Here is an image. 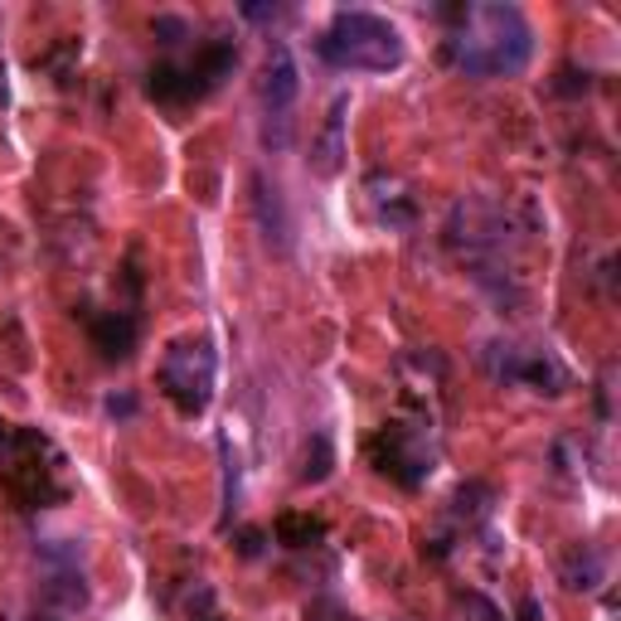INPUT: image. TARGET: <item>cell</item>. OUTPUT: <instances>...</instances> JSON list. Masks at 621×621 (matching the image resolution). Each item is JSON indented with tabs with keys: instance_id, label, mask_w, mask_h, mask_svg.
<instances>
[{
	"instance_id": "7",
	"label": "cell",
	"mask_w": 621,
	"mask_h": 621,
	"mask_svg": "<svg viewBox=\"0 0 621 621\" xmlns=\"http://www.w3.org/2000/svg\"><path fill=\"white\" fill-rule=\"evenodd\" d=\"M146 93L166 107H185V103H199L209 87L189 63H156V69L146 73Z\"/></svg>"
},
{
	"instance_id": "26",
	"label": "cell",
	"mask_w": 621,
	"mask_h": 621,
	"mask_svg": "<svg viewBox=\"0 0 621 621\" xmlns=\"http://www.w3.org/2000/svg\"><path fill=\"white\" fill-rule=\"evenodd\" d=\"M30 621H54V617H30Z\"/></svg>"
},
{
	"instance_id": "8",
	"label": "cell",
	"mask_w": 621,
	"mask_h": 621,
	"mask_svg": "<svg viewBox=\"0 0 621 621\" xmlns=\"http://www.w3.org/2000/svg\"><path fill=\"white\" fill-rule=\"evenodd\" d=\"M297 59H291V49L287 44H272L268 49V63H262V83H258V93H262V107L268 112H287L291 103H297Z\"/></svg>"
},
{
	"instance_id": "13",
	"label": "cell",
	"mask_w": 621,
	"mask_h": 621,
	"mask_svg": "<svg viewBox=\"0 0 621 621\" xmlns=\"http://www.w3.org/2000/svg\"><path fill=\"white\" fill-rule=\"evenodd\" d=\"M563 582H568V588H598V582H602V559H598L592 549L568 553V563H563Z\"/></svg>"
},
{
	"instance_id": "1",
	"label": "cell",
	"mask_w": 621,
	"mask_h": 621,
	"mask_svg": "<svg viewBox=\"0 0 621 621\" xmlns=\"http://www.w3.org/2000/svg\"><path fill=\"white\" fill-rule=\"evenodd\" d=\"M447 20L456 24L447 54L462 73H472V79H515V73H525L529 54H535V30L515 6H462L447 10Z\"/></svg>"
},
{
	"instance_id": "10",
	"label": "cell",
	"mask_w": 621,
	"mask_h": 621,
	"mask_svg": "<svg viewBox=\"0 0 621 621\" xmlns=\"http://www.w3.org/2000/svg\"><path fill=\"white\" fill-rule=\"evenodd\" d=\"M87 335H93V345L103 350V360H126V354L136 350L142 321H136L132 311H103V315H93Z\"/></svg>"
},
{
	"instance_id": "17",
	"label": "cell",
	"mask_w": 621,
	"mask_h": 621,
	"mask_svg": "<svg viewBox=\"0 0 621 621\" xmlns=\"http://www.w3.org/2000/svg\"><path fill=\"white\" fill-rule=\"evenodd\" d=\"M307 621H360V617H350L340 602H331V598H315L311 607H307Z\"/></svg>"
},
{
	"instance_id": "5",
	"label": "cell",
	"mask_w": 621,
	"mask_h": 621,
	"mask_svg": "<svg viewBox=\"0 0 621 621\" xmlns=\"http://www.w3.org/2000/svg\"><path fill=\"white\" fill-rule=\"evenodd\" d=\"M370 462L379 466L384 476H394L399 486H423L427 472H433V452H427V437L417 427H403V423H389L379 427L374 442H370Z\"/></svg>"
},
{
	"instance_id": "18",
	"label": "cell",
	"mask_w": 621,
	"mask_h": 621,
	"mask_svg": "<svg viewBox=\"0 0 621 621\" xmlns=\"http://www.w3.org/2000/svg\"><path fill=\"white\" fill-rule=\"evenodd\" d=\"M73 59H79V44H73V40H63V44L54 49V54H49V59H44V69H54V73H59V79H69V69H73Z\"/></svg>"
},
{
	"instance_id": "3",
	"label": "cell",
	"mask_w": 621,
	"mask_h": 621,
	"mask_svg": "<svg viewBox=\"0 0 621 621\" xmlns=\"http://www.w3.org/2000/svg\"><path fill=\"white\" fill-rule=\"evenodd\" d=\"M0 476H6L10 496L20 505H30V510H40L49 500H63V486H59V472L49 462H54V447L34 433V427H20V433H10L6 452H0Z\"/></svg>"
},
{
	"instance_id": "15",
	"label": "cell",
	"mask_w": 621,
	"mask_h": 621,
	"mask_svg": "<svg viewBox=\"0 0 621 621\" xmlns=\"http://www.w3.org/2000/svg\"><path fill=\"white\" fill-rule=\"evenodd\" d=\"M311 447H315V456L307 452L301 480H325V476H331V442H325V437H311Z\"/></svg>"
},
{
	"instance_id": "6",
	"label": "cell",
	"mask_w": 621,
	"mask_h": 621,
	"mask_svg": "<svg viewBox=\"0 0 621 621\" xmlns=\"http://www.w3.org/2000/svg\"><path fill=\"white\" fill-rule=\"evenodd\" d=\"M490 374L496 379H515V384H529L539 394H563L568 374L553 354L544 350H515V345H490Z\"/></svg>"
},
{
	"instance_id": "19",
	"label": "cell",
	"mask_w": 621,
	"mask_h": 621,
	"mask_svg": "<svg viewBox=\"0 0 621 621\" xmlns=\"http://www.w3.org/2000/svg\"><path fill=\"white\" fill-rule=\"evenodd\" d=\"M156 34H161V44H185L189 40V30H185V20H175V15H161L156 20Z\"/></svg>"
},
{
	"instance_id": "9",
	"label": "cell",
	"mask_w": 621,
	"mask_h": 621,
	"mask_svg": "<svg viewBox=\"0 0 621 621\" xmlns=\"http://www.w3.org/2000/svg\"><path fill=\"white\" fill-rule=\"evenodd\" d=\"M345 112H350V97L340 93L321 122V136L311 142V170L315 175H340V166H345Z\"/></svg>"
},
{
	"instance_id": "20",
	"label": "cell",
	"mask_w": 621,
	"mask_h": 621,
	"mask_svg": "<svg viewBox=\"0 0 621 621\" xmlns=\"http://www.w3.org/2000/svg\"><path fill=\"white\" fill-rule=\"evenodd\" d=\"M559 93H588V73L563 69V73H559Z\"/></svg>"
},
{
	"instance_id": "14",
	"label": "cell",
	"mask_w": 621,
	"mask_h": 621,
	"mask_svg": "<svg viewBox=\"0 0 621 621\" xmlns=\"http://www.w3.org/2000/svg\"><path fill=\"white\" fill-rule=\"evenodd\" d=\"M370 199L379 205V224H389V228H403V224L413 219V199L403 195L399 185H394V195H379V189L370 185Z\"/></svg>"
},
{
	"instance_id": "24",
	"label": "cell",
	"mask_w": 621,
	"mask_h": 621,
	"mask_svg": "<svg viewBox=\"0 0 621 621\" xmlns=\"http://www.w3.org/2000/svg\"><path fill=\"white\" fill-rule=\"evenodd\" d=\"M10 103V87H6V59H0V107Z\"/></svg>"
},
{
	"instance_id": "25",
	"label": "cell",
	"mask_w": 621,
	"mask_h": 621,
	"mask_svg": "<svg viewBox=\"0 0 621 621\" xmlns=\"http://www.w3.org/2000/svg\"><path fill=\"white\" fill-rule=\"evenodd\" d=\"M6 442H10V427H6V423H0V452H6Z\"/></svg>"
},
{
	"instance_id": "12",
	"label": "cell",
	"mask_w": 621,
	"mask_h": 621,
	"mask_svg": "<svg viewBox=\"0 0 621 621\" xmlns=\"http://www.w3.org/2000/svg\"><path fill=\"white\" fill-rule=\"evenodd\" d=\"M272 535H277V544H287V549H315V544L325 539V525L311 515H282L272 525Z\"/></svg>"
},
{
	"instance_id": "4",
	"label": "cell",
	"mask_w": 621,
	"mask_h": 621,
	"mask_svg": "<svg viewBox=\"0 0 621 621\" xmlns=\"http://www.w3.org/2000/svg\"><path fill=\"white\" fill-rule=\"evenodd\" d=\"M156 384H161V394L175 403V413H185V417L205 413L209 399H214V350H209V340L205 335L175 340V345L166 350V360H161V370H156Z\"/></svg>"
},
{
	"instance_id": "11",
	"label": "cell",
	"mask_w": 621,
	"mask_h": 621,
	"mask_svg": "<svg viewBox=\"0 0 621 621\" xmlns=\"http://www.w3.org/2000/svg\"><path fill=\"white\" fill-rule=\"evenodd\" d=\"M252 209H258V228L272 248H287L291 244V224H287V209H282V195L268 189V180H252Z\"/></svg>"
},
{
	"instance_id": "23",
	"label": "cell",
	"mask_w": 621,
	"mask_h": 621,
	"mask_svg": "<svg viewBox=\"0 0 621 621\" xmlns=\"http://www.w3.org/2000/svg\"><path fill=\"white\" fill-rule=\"evenodd\" d=\"M519 621H539V602H535V598L519 602Z\"/></svg>"
},
{
	"instance_id": "22",
	"label": "cell",
	"mask_w": 621,
	"mask_h": 621,
	"mask_svg": "<svg viewBox=\"0 0 621 621\" xmlns=\"http://www.w3.org/2000/svg\"><path fill=\"white\" fill-rule=\"evenodd\" d=\"M132 408H136V403L126 399V394H122V399H107V413H112V417H117V413L126 417V413H132Z\"/></svg>"
},
{
	"instance_id": "2",
	"label": "cell",
	"mask_w": 621,
	"mask_h": 621,
	"mask_svg": "<svg viewBox=\"0 0 621 621\" xmlns=\"http://www.w3.org/2000/svg\"><path fill=\"white\" fill-rule=\"evenodd\" d=\"M315 49L331 69L350 73H389L403 63V34L384 15H370V10H340L331 30L315 40Z\"/></svg>"
},
{
	"instance_id": "16",
	"label": "cell",
	"mask_w": 621,
	"mask_h": 621,
	"mask_svg": "<svg viewBox=\"0 0 621 621\" xmlns=\"http://www.w3.org/2000/svg\"><path fill=\"white\" fill-rule=\"evenodd\" d=\"M456 607H462V617H472V621H505L500 607L486 602L480 592H462V598H456Z\"/></svg>"
},
{
	"instance_id": "21",
	"label": "cell",
	"mask_w": 621,
	"mask_h": 621,
	"mask_svg": "<svg viewBox=\"0 0 621 621\" xmlns=\"http://www.w3.org/2000/svg\"><path fill=\"white\" fill-rule=\"evenodd\" d=\"M258 549H262V535H258V529H244V535H238V553H244V559H252Z\"/></svg>"
}]
</instances>
